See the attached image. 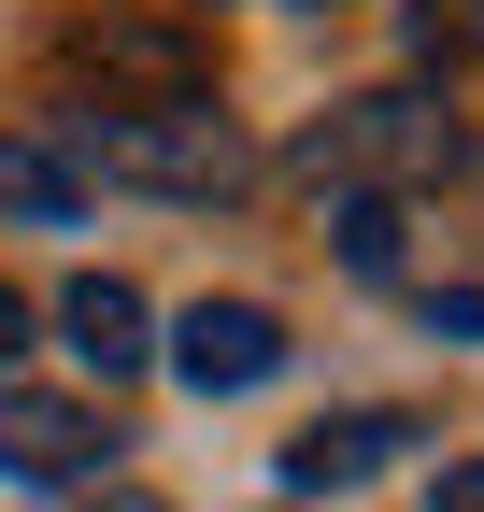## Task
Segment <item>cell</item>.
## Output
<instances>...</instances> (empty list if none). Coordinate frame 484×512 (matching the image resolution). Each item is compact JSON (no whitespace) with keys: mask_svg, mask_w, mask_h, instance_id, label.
Listing matches in <instances>:
<instances>
[{"mask_svg":"<svg viewBox=\"0 0 484 512\" xmlns=\"http://www.w3.org/2000/svg\"><path fill=\"white\" fill-rule=\"evenodd\" d=\"M72 143V171H114V185H157V200H228L242 171H257V143L214 114V100H100L57 128Z\"/></svg>","mask_w":484,"mask_h":512,"instance_id":"1","label":"cell"},{"mask_svg":"<svg viewBox=\"0 0 484 512\" xmlns=\"http://www.w3.org/2000/svg\"><path fill=\"white\" fill-rule=\"evenodd\" d=\"M299 171H328V185H371V200H399V185L456 171V114H442V100H413V86H356V100H328L314 128H299Z\"/></svg>","mask_w":484,"mask_h":512,"instance_id":"2","label":"cell"},{"mask_svg":"<svg viewBox=\"0 0 484 512\" xmlns=\"http://www.w3.org/2000/svg\"><path fill=\"white\" fill-rule=\"evenodd\" d=\"M171 370H186L200 399H242V384L285 370V313H271V299H200L186 328H171Z\"/></svg>","mask_w":484,"mask_h":512,"instance_id":"3","label":"cell"},{"mask_svg":"<svg viewBox=\"0 0 484 512\" xmlns=\"http://www.w3.org/2000/svg\"><path fill=\"white\" fill-rule=\"evenodd\" d=\"M72 57H86L100 86H129V100H214L200 43H186V29H157V15H100V29H72Z\"/></svg>","mask_w":484,"mask_h":512,"instance_id":"4","label":"cell"},{"mask_svg":"<svg viewBox=\"0 0 484 512\" xmlns=\"http://www.w3.org/2000/svg\"><path fill=\"white\" fill-rule=\"evenodd\" d=\"M399 441H413V413H314L271 470H285V498H342V484H371Z\"/></svg>","mask_w":484,"mask_h":512,"instance_id":"5","label":"cell"},{"mask_svg":"<svg viewBox=\"0 0 484 512\" xmlns=\"http://www.w3.org/2000/svg\"><path fill=\"white\" fill-rule=\"evenodd\" d=\"M86 214V171L57 128H0V228H72Z\"/></svg>","mask_w":484,"mask_h":512,"instance_id":"6","label":"cell"},{"mask_svg":"<svg viewBox=\"0 0 484 512\" xmlns=\"http://www.w3.org/2000/svg\"><path fill=\"white\" fill-rule=\"evenodd\" d=\"M0 470H29V484L100 470V413H72V399H15V384H0Z\"/></svg>","mask_w":484,"mask_h":512,"instance_id":"7","label":"cell"},{"mask_svg":"<svg viewBox=\"0 0 484 512\" xmlns=\"http://www.w3.org/2000/svg\"><path fill=\"white\" fill-rule=\"evenodd\" d=\"M57 328H72V356H86V370H143V285L72 271V285H57Z\"/></svg>","mask_w":484,"mask_h":512,"instance_id":"8","label":"cell"},{"mask_svg":"<svg viewBox=\"0 0 484 512\" xmlns=\"http://www.w3.org/2000/svg\"><path fill=\"white\" fill-rule=\"evenodd\" d=\"M328 242H342V271H399V200L342 185V200H328Z\"/></svg>","mask_w":484,"mask_h":512,"instance_id":"9","label":"cell"},{"mask_svg":"<svg viewBox=\"0 0 484 512\" xmlns=\"http://www.w3.org/2000/svg\"><path fill=\"white\" fill-rule=\"evenodd\" d=\"M428 328H442V342H484V285H456V299H428Z\"/></svg>","mask_w":484,"mask_h":512,"instance_id":"10","label":"cell"},{"mask_svg":"<svg viewBox=\"0 0 484 512\" xmlns=\"http://www.w3.org/2000/svg\"><path fill=\"white\" fill-rule=\"evenodd\" d=\"M442 512H484V456H456V470H442Z\"/></svg>","mask_w":484,"mask_h":512,"instance_id":"11","label":"cell"},{"mask_svg":"<svg viewBox=\"0 0 484 512\" xmlns=\"http://www.w3.org/2000/svg\"><path fill=\"white\" fill-rule=\"evenodd\" d=\"M15 342H29V299H15V285H0V370H15Z\"/></svg>","mask_w":484,"mask_h":512,"instance_id":"12","label":"cell"},{"mask_svg":"<svg viewBox=\"0 0 484 512\" xmlns=\"http://www.w3.org/2000/svg\"><path fill=\"white\" fill-rule=\"evenodd\" d=\"M100 512H157V498H143V484H100Z\"/></svg>","mask_w":484,"mask_h":512,"instance_id":"13","label":"cell"}]
</instances>
